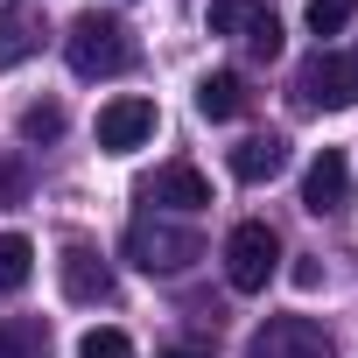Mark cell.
<instances>
[{"label": "cell", "instance_id": "cell-17", "mask_svg": "<svg viewBox=\"0 0 358 358\" xmlns=\"http://www.w3.org/2000/svg\"><path fill=\"white\" fill-rule=\"evenodd\" d=\"M78 358H134V337H127V330H113V323H99V330H85V337H78Z\"/></svg>", "mask_w": 358, "mask_h": 358}, {"label": "cell", "instance_id": "cell-2", "mask_svg": "<svg viewBox=\"0 0 358 358\" xmlns=\"http://www.w3.org/2000/svg\"><path fill=\"white\" fill-rule=\"evenodd\" d=\"M127 260L148 274H183L190 260H204V239L190 225H169V218H134L127 225Z\"/></svg>", "mask_w": 358, "mask_h": 358}, {"label": "cell", "instance_id": "cell-11", "mask_svg": "<svg viewBox=\"0 0 358 358\" xmlns=\"http://www.w3.org/2000/svg\"><path fill=\"white\" fill-rule=\"evenodd\" d=\"M57 274H64V295H71V302H113V267H106L92 246H71V253L57 260Z\"/></svg>", "mask_w": 358, "mask_h": 358}, {"label": "cell", "instance_id": "cell-10", "mask_svg": "<svg viewBox=\"0 0 358 358\" xmlns=\"http://www.w3.org/2000/svg\"><path fill=\"white\" fill-rule=\"evenodd\" d=\"M225 169L239 176V183H274V176L288 169V141H281V134H246V141L225 155Z\"/></svg>", "mask_w": 358, "mask_h": 358}, {"label": "cell", "instance_id": "cell-18", "mask_svg": "<svg viewBox=\"0 0 358 358\" xmlns=\"http://www.w3.org/2000/svg\"><path fill=\"white\" fill-rule=\"evenodd\" d=\"M358 0H309V36H344Z\"/></svg>", "mask_w": 358, "mask_h": 358}, {"label": "cell", "instance_id": "cell-1", "mask_svg": "<svg viewBox=\"0 0 358 358\" xmlns=\"http://www.w3.org/2000/svg\"><path fill=\"white\" fill-rule=\"evenodd\" d=\"M64 57H71V71L78 78H120V71H134V29L120 22V15H78L71 22V36H64Z\"/></svg>", "mask_w": 358, "mask_h": 358}, {"label": "cell", "instance_id": "cell-12", "mask_svg": "<svg viewBox=\"0 0 358 358\" xmlns=\"http://www.w3.org/2000/svg\"><path fill=\"white\" fill-rule=\"evenodd\" d=\"M43 50V15L29 8V0H15V8H0V71H15Z\"/></svg>", "mask_w": 358, "mask_h": 358}, {"label": "cell", "instance_id": "cell-5", "mask_svg": "<svg viewBox=\"0 0 358 358\" xmlns=\"http://www.w3.org/2000/svg\"><path fill=\"white\" fill-rule=\"evenodd\" d=\"M246 358H337V337L309 316H267L246 337Z\"/></svg>", "mask_w": 358, "mask_h": 358}, {"label": "cell", "instance_id": "cell-16", "mask_svg": "<svg viewBox=\"0 0 358 358\" xmlns=\"http://www.w3.org/2000/svg\"><path fill=\"white\" fill-rule=\"evenodd\" d=\"M57 134H64V106H57V99H36V106L22 113V141L43 148V141H57Z\"/></svg>", "mask_w": 358, "mask_h": 358}, {"label": "cell", "instance_id": "cell-3", "mask_svg": "<svg viewBox=\"0 0 358 358\" xmlns=\"http://www.w3.org/2000/svg\"><path fill=\"white\" fill-rule=\"evenodd\" d=\"M274 274H281V239H274V225H260V218L232 225V232H225V281H232L239 295H260Z\"/></svg>", "mask_w": 358, "mask_h": 358}, {"label": "cell", "instance_id": "cell-13", "mask_svg": "<svg viewBox=\"0 0 358 358\" xmlns=\"http://www.w3.org/2000/svg\"><path fill=\"white\" fill-rule=\"evenodd\" d=\"M197 113H204V120H239V113H246V78H239V71L197 78Z\"/></svg>", "mask_w": 358, "mask_h": 358}, {"label": "cell", "instance_id": "cell-20", "mask_svg": "<svg viewBox=\"0 0 358 358\" xmlns=\"http://www.w3.org/2000/svg\"><path fill=\"white\" fill-rule=\"evenodd\" d=\"M162 358H211V351H162Z\"/></svg>", "mask_w": 358, "mask_h": 358}, {"label": "cell", "instance_id": "cell-14", "mask_svg": "<svg viewBox=\"0 0 358 358\" xmlns=\"http://www.w3.org/2000/svg\"><path fill=\"white\" fill-rule=\"evenodd\" d=\"M0 358H50V330L36 316H0Z\"/></svg>", "mask_w": 358, "mask_h": 358}, {"label": "cell", "instance_id": "cell-7", "mask_svg": "<svg viewBox=\"0 0 358 358\" xmlns=\"http://www.w3.org/2000/svg\"><path fill=\"white\" fill-rule=\"evenodd\" d=\"M155 99H141V92H127V99H113V106H99V148L106 155H134V148H148L155 141Z\"/></svg>", "mask_w": 358, "mask_h": 358}, {"label": "cell", "instance_id": "cell-8", "mask_svg": "<svg viewBox=\"0 0 358 358\" xmlns=\"http://www.w3.org/2000/svg\"><path fill=\"white\" fill-rule=\"evenodd\" d=\"M351 197V162H344V148H323L309 169H302V211H337Z\"/></svg>", "mask_w": 358, "mask_h": 358}, {"label": "cell", "instance_id": "cell-4", "mask_svg": "<svg viewBox=\"0 0 358 358\" xmlns=\"http://www.w3.org/2000/svg\"><path fill=\"white\" fill-rule=\"evenodd\" d=\"M295 92H302L309 113H344V106H358V57H344V50H316V57L302 64Z\"/></svg>", "mask_w": 358, "mask_h": 358}, {"label": "cell", "instance_id": "cell-19", "mask_svg": "<svg viewBox=\"0 0 358 358\" xmlns=\"http://www.w3.org/2000/svg\"><path fill=\"white\" fill-rule=\"evenodd\" d=\"M29 183H36L29 162L22 155H0V204H29Z\"/></svg>", "mask_w": 358, "mask_h": 358}, {"label": "cell", "instance_id": "cell-6", "mask_svg": "<svg viewBox=\"0 0 358 358\" xmlns=\"http://www.w3.org/2000/svg\"><path fill=\"white\" fill-rule=\"evenodd\" d=\"M211 36H232V43H246L260 64H274L281 57V22L260 8V0H211Z\"/></svg>", "mask_w": 358, "mask_h": 358}, {"label": "cell", "instance_id": "cell-9", "mask_svg": "<svg viewBox=\"0 0 358 358\" xmlns=\"http://www.w3.org/2000/svg\"><path fill=\"white\" fill-rule=\"evenodd\" d=\"M148 204H169V211H204L211 204V176L197 169V162H169V169H155V183H148Z\"/></svg>", "mask_w": 358, "mask_h": 358}, {"label": "cell", "instance_id": "cell-15", "mask_svg": "<svg viewBox=\"0 0 358 358\" xmlns=\"http://www.w3.org/2000/svg\"><path fill=\"white\" fill-rule=\"evenodd\" d=\"M29 274H36V246L22 232H0V295L29 288Z\"/></svg>", "mask_w": 358, "mask_h": 358}]
</instances>
